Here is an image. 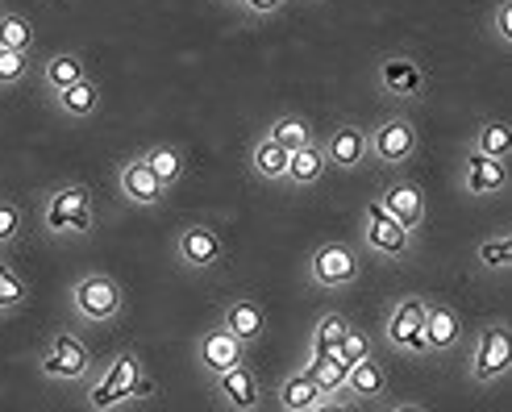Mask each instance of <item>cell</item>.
Wrapping results in <instances>:
<instances>
[{
  "label": "cell",
  "instance_id": "obj_1",
  "mask_svg": "<svg viewBox=\"0 0 512 412\" xmlns=\"http://www.w3.org/2000/svg\"><path fill=\"white\" fill-rule=\"evenodd\" d=\"M38 229L42 238L50 242H84L92 238L96 229V196L88 184H55L42 192V204H38Z\"/></svg>",
  "mask_w": 512,
  "mask_h": 412
},
{
  "label": "cell",
  "instance_id": "obj_2",
  "mask_svg": "<svg viewBox=\"0 0 512 412\" xmlns=\"http://www.w3.org/2000/svg\"><path fill=\"white\" fill-rule=\"evenodd\" d=\"M358 242L371 259L379 263H404L417 254V234L408 225H400L379 200H367L363 204V221H358Z\"/></svg>",
  "mask_w": 512,
  "mask_h": 412
},
{
  "label": "cell",
  "instance_id": "obj_3",
  "mask_svg": "<svg viewBox=\"0 0 512 412\" xmlns=\"http://www.w3.org/2000/svg\"><path fill=\"white\" fill-rule=\"evenodd\" d=\"M71 313L80 325H117L125 317V288L105 275V271H88L71 283Z\"/></svg>",
  "mask_w": 512,
  "mask_h": 412
},
{
  "label": "cell",
  "instance_id": "obj_4",
  "mask_svg": "<svg viewBox=\"0 0 512 412\" xmlns=\"http://www.w3.org/2000/svg\"><path fill=\"white\" fill-rule=\"evenodd\" d=\"M142 371H146V367H142V358H138L134 350L113 354L100 371L92 367L88 388H84V404H88L92 412L130 408V404H134V383H138V375H142Z\"/></svg>",
  "mask_w": 512,
  "mask_h": 412
},
{
  "label": "cell",
  "instance_id": "obj_5",
  "mask_svg": "<svg viewBox=\"0 0 512 412\" xmlns=\"http://www.w3.org/2000/svg\"><path fill=\"white\" fill-rule=\"evenodd\" d=\"M508 375H512V333L504 321H488L471 342L467 379L479 383V388H496Z\"/></svg>",
  "mask_w": 512,
  "mask_h": 412
},
{
  "label": "cell",
  "instance_id": "obj_6",
  "mask_svg": "<svg viewBox=\"0 0 512 412\" xmlns=\"http://www.w3.org/2000/svg\"><path fill=\"white\" fill-rule=\"evenodd\" d=\"M421 150V130L408 117L392 113L375 125H367V159L375 167H388V171H400L417 159Z\"/></svg>",
  "mask_w": 512,
  "mask_h": 412
},
{
  "label": "cell",
  "instance_id": "obj_7",
  "mask_svg": "<svg viewBox=\"0 0 512 412\" xmlns=\"http://www.w3.org/2000/svg\"><path fill=\"white\" fill-rule=\"evenodd\" d=\"M304 279H309L317 292H346L363 279V250L350 242H321L309 254Z\"/></svg>",
  "mask_w": 512,
  "mask_h": 412
},
{
  "label": "cell",
  "instance_id": "obj_8",
  "mask_svg": "<svg viewBox=\"0 0 512 412\" xmlns=\"http://www.w3.org/2000/svg\"><path fill=\"white\" fill-rule=\"evenodd\" d=\"M38 367L50 383H84L96 367V358H92V346L80 338V333L55 329L46 338L42 354H38Z\"/></svg>",
  "mask_w": 512,
  "mask_h": 412
},
{
  "label": "cell",
  "instance_id": "obj_9",
  "mask_svg": "<svg viewBox=\"0 0 512 412\" xmlns=\"http://www.w3.org/2000/svg\"><path fill=\"white\" fill-rule=\"evenodd\" d=\"M425 304H429V296H421V292L400 296L388 308V317H383V346L396 350V354H408V358H429V346H425Z\"/></svg>",
  "mask_w": 512,
  "mask_h": 412
},
{
  "label": "cell",
  "instance_id": "obj_10",
  "mask_svg": "<svg viewBox=\"0 0 512 412\" xmlns=\"http://www.w3.org/2000/svg\"><path fill=\"white\" fill-rule=\"evenodd\" d=\"M171 250H175V263L184 267L188 275L217 271V267L225 263V254H229L225 234H221L217 225H209V221H188V225H179Z\"/></svg>",
  "mask_w": 512,
  "mask_h": 412
},
{
  "label": "cell",
  "instance_id": "obj_11",
  "mask_svg": "<svg viewBox=\"0 0 512 412\" xmlns=\"http://www.w3.org/2000/svg\"><path fill=\"white\" fill-rule=\"evenodd\" d=\"M512 184V171H508V159H492L483 150H463V163H458V192L463 196H475V200H492V196H504Z\"/></svg>",
  "mask_w": 512,
  "mask_h": 412
},
{
  "label": "cell",
  "instance_id": "obj_12",
  "mask_svg": "<svg viewBox=\"0 0 512 412\" xmlns=\"http://www.w3.org/2000/svg\"><path fill=\"white\" fill-rule=\"evenodd\" d=\"M209 396L217 400V408H225V412H254L263 404V379H259V371H254L246 358L242 363H234V367H225L221 375H213L209 379Z\"/></svg>",
  "mask_w": 512,
  "mask_h": 412
},
{
  "label": "cell",
  "instance_id": "obj_13",
  "mask_svg": "<svg viewBox=\"0 0 512 412\" xmlns=\"http://www.w3.org/2000/svg\"><path fill=\"white\" fill-rule=\"evenodd\" d=\"M375 84L396 100H425V67L404 50H392L375 63Z\"/></svg>",
  "mask_w": 512,
  "mask_h": 412
},
{
  "label": "cell",
  "instance_id": "obj_14",
  "mask_svg": "<svg viewBox=\"0 0 512 412\" xmlns=\"http://www.w3.org/2000/svg\"><path fill=\"white\" fill-rule=\"evenodd\" d=\"M117 188H121V196L130 204H138V209H163L167 192H171L163 179L150 171V163L142 159V154H134V159H125L117 167Z\"/></svg>",
  "mask_w": 512,
  "mask_h": 412
},
{
  "label": "cell",
  "instance_id": "obj_15",
  "mask_svg": "<svg viewBox=\"0 0 512 412\" xmlns=\"http://www.w3.org/2000/svg\"><path fill=\"white\" fill-rule=\"evenodd\" d=\"M467 342V321L450 300H433L425 304V346L429 354H454Z\"/></svg>",
  "mask_w": 512,
  "mask_h": 412
},
{
  "label": "cell",
  "instance_id": "obj_16",
  "mask_svg": "<svg viewBox=\"0 0 512 412\" xmlns=\"http://www.w3.org/2000/svg\"><path fill=\"white\" fill-rule=\"evenodd\" d=\"M325 146V159H329V171H363L371 159H367V125L358 121H338L329 138H321Z\"/></svg>",
  "mask_w": 512,
  "mask_h": 412
},
{
  "label": "cell",
  "instance_id": "obj_17",
  "mask_svg": "<svg viewBox=\"0 0 512 412\" xmlns=\"http://www.w3.org/2000/svg\"><path fill=\"white\" fill-rule=\"evenodd\" d=\"M375 200H379L400 225H408V229H413V234L421 238L425 217H429V200H425V188H421V184H413V179H388Z\"/></svg>",
  "mask_w": 512,
  "mask_h": 412
},
{
  "label": "cell",
  "instance_id": "obj_18",
  "mask_svg": "<svg viewBox=\"0 0 512 412\" xmlns=\"http://www.w3.org/2000/svg\"><path fill=\"white\" fill-rule=\"evenodd\" d=\"M388 388H392V375H388V367H383L375 354L358 358V363L346 367L342 392L354 400V408H358V404H375V408H379L383 400H388Z\"/></svg>",
  "mask_w": 512,
  "mask_h": 412
},
{
  "label": "cell",
  "instance_id": "obj_19",
  "mask_svg": "<svg viewBox=\"0 0 512 412\" xmlns=\"http://www.w3.org/2000/svg\"><path fill=\"white\" fill-rule=\"evenodd\" d=\"M246 358V346L229 333L225 325H213V329H204L200 338H196V367L204 371V379H213L221 375L225 367H234Z\"/></svg>",
  "mask_w": 512,
  "mask_h": 412
},
{
  "label": "cell",
  "instance_id": "obj_20",
  "mask_svg": "<svg viewBox=\"0 0 512 412\" xmlns=\"http://www.w3.org/2000/svg\"><path fill=\"white\" fill-rule=\"evenodd\" d=\"M221 325L250 350V346H259L263 333H267V308L259 296H234L221 308Z\"/></svg>",
  "mask_w": 512,
  "mask_h": 412
},
{
  "label": "cell",
  "instance_id": "obj_21",
  "mask_svg": "<svg viewBox=\"0 0 512 412\" xmlns=\"http://www.w3.org/2000/svg\"><path fill=\"white\" fill-rule=\"evenodd\" d=\"M275 404L284 412H329V396L317 388V379L296 367L275 383Z\"/></svg>",
  "mask_w": 512,
  "mask_h": 412
},
{
  "label": "cell",
  "instance_id": "obj_22",
  "mask_svg": "<svg viewBox=\"0 0 512 412\" xmlns=\"http://www.w3.org/2000/svg\"><path fill=\"white\" fill-rule=\"evenodd\" d=\"M88 75H92V67H88V59L80 55V50H55V55H46L38 63V80H42L46 96L75 84V80H88Z\"/></svg>",
  "mask_w": 512,
  "mask_h": 412
},
{
  "label": "cell",
  "instance_id": "obj_23",
  "mask_svg": "<svg viewBox=\"0 0 512 412\" xmlns=\"http://www.w3.org/2000/svg\"><path fill=\"white\" fill-rule=\"evenodd\" d=\"M325 171H329L325 146H321V138H313V142H304V146H296V150L288 154V179H284V184L296 188V192L317 188L321 179H325Z\"/></svg>",
  "mask_w": 512,
  "mask_h": 412
},
{
  "label": "cell",
  "instance_id": "obj_24",
  "mask_svg": "<svg viewBox=\"0 0 512 412\" xmlns=\"http://www.w3.org/2000/svg\"><path fill=\"white\" fill-rule=\"evenodd\" d=\"M100 84L92 80H75V84H67V88H59V92H50V105H55L67 121H88V117H96L100 113Z\"/></svg>",
  "mask_w": 512,
  "mask_h": 412
},
{
  "label": "cell",
  "instance_id": "obj_25",
  "mask_svg": "<svg viewBox=\"0 0 512 412\" xmlns=\"http://www.w3.org/2000/svg\"><path fill=\"white\" fill-rule=\"evenodd\" d=\"M288 154L292 150H284L271 134H263L259 142L250 146V171L263 179V184H284L288 179Z\"/></svg>",
  "mask_w": 512,
  "mask_h": 412
},
{
  "label": "cell",
  "instance_id": "obj_26",
  "mask_svg": "<svg viewBox=\"0 0 512 412\" xmlns=\"http://www.w3.org/2000/svg\"><path fill=\"white\" fill-rule=\"evenodd\" d=\"M467 146L492 154V159H508V154H512V125L504 117H483V121H475Z\"/></svg>",
  "mask_w": 512,
  "mask_h": 412
},
{
  "label": "cell",
  "instance_id": "obj_27",
  "mask_svg": "<svg viewBox=\"0 0 512 412\" xmlns=\"http://www.w3.org/2000/svg\"><path fill=\"white\" fill-rule=\"evenodd\" d=\"M25 304H30V283H25V275L9 263V254L0 250V317L21 313Z\"/></svg>",
  "mask_w": 512,
  "mask_h": 412
},
{
  "label": "cell",
  "instance_id": "obj_28",
  "mask_svg": "<svg viewBox=\"0 0 512 412\" xmlns=\"http://www.w3.org/2000/svg\"><path fill=\"white\" fill-rule=\"evenodd\" d=\"M34 46H38L34 21L17 9H0V50H30L34 55Z\"/></svg>",
  "mask_w": 512,
  "mask_h": 412
},
{
  "label": "cell",
  "instance_id": "obj_29",
  "mask_svg": "<svg viewBox=\"0 0 512 412\" xmlns=\"http://www.w3.org/2000/svg\"><path fill=\"white\" fill-rule=\"evenodd\" d=\"M142 159L150 163V171H155L167 188H175L179 179H184V171H188L184 154H179L171 142H155V146H146V150H142Z\"/></svg>",
  "mask_w": 512,
  "mask_h": 412
},
{
  "label": "cell",
  "instance_id": "obj_30",
  "mask_svg": "<svg viewBox=\"0 0 512 412\" xmlns=\"http://www.w3.org/2000/svg\"><path fill=\"white\" fill-rule=\"evenodd\" d=\"M475 267L483 275H508V267H512V238L508 234H488L475 246Z\"/></svg>",
  "mask_w": 512,
  "mask_h": 412
},
{
  "label": "cell",
  "instance_id": "obj_31",
  "mask_svg": "<svg viewBox=\"0 0 512 412\" xmlns=\"http://www.w3.org/2000/svg\"><path fill=\"white\" fill-rule=\"evenodd\" d=\"M346 367H350V363H342L338 354H309V358H304V371H309V375L317 379V388H321L325 396L342 392V383H346Z\"/></svg>",
  "mask_w": 512,
  "mask_h": 412
},
{
  "label": "cell",
  "instance_id": "obj_32",
  "mask_svg": "<svg viewBox=\"0 0 512 412\" xmlns=\"http://www.w3.org/2000/svg\"><path fill=\"white\" fill-rule=\"evenodd\" d=\"M346 329H350V321L342 313H321L313 333H309V354H338Z\"/></svg>",
  "mask_w": 512,
  "mask_h": 412
},
{
  "label": "cell",
  "instance_id": "obj_33",
  "mask_svg": "<svg viewBox=\"0 0 512 412\" xmlns=\"http://www.w3.org/2000/svg\"><path fill=\"white\" fill-rule=\"evenodd\" d=\"M279 146L284 150H296V146H304V142H313L317 138V130H313V121L309 117H300V113H279L275 121H271V130H267Z\"/></svg>",
  "mask_w": 512,
  "mask_h": 412
},
{
  "label": "cell",
  "instance_id": "obj_34",
  "mask_svg": "<svg viewBox=\"0 0 512 412\" xmlns=\"http://www.w3.org/2000/svg\"><path fill=\"white\" fill-rule=\"evenodd\" d=\"M25 238V209L13 196H0V250H13Z\"/></svg>",
  "mask_w": 512,
  "mask_h": 412
},
{
  "label": "cell",
  "instance_id": "obj_35",
  "mask_svg": "<svg viewBox=\"0 0 512 412\" xmlns=\"http://www.w3.org/2000/svg\"><path fill=\"white\" fill-rule=\"evenodd\" d=\"M34 67H38V59L30 55V50H0V88L25 84Z\"/></svg>",
  "mask_w": 512,
  "mask_h": 412
},
{
  "label": "cell",
  "instance_id": "obj_36",
  "mask_svg": "<svg viewBox=\"0 0 512 412\" xmlns=\"http://www.w3.org/2000/svg\"><path fill=\"white\" fill-rule=\"evenodd\" d=\"M488 34L500 50H512V0H500L492 9V21H488Z\"/></svg>",
  "mask_w": 512,
  "mask_h": 412
},
{
  "label": "cell",
  "instance_id": "obj_37",
  "mask_svg": "<svg viewBox=\"0 0 512 412\" xmlns=\"http://www.w3.org/2000/svg\"><path fill=\"white\" fill-rule=\"evenodd\" d=\"M371 354V338H367V333L363 329H346V338H342V346H338V358H342V363H358V358H367Z\"/></svg>",
  "mask_w": 512,
  "mask_h": 412
},
{
  "label": "cell",
  "instance_id": "obj_38",
  "mask_svg": "<svg viewBox=\"0 0 512 412\" xmlns=\"http://www.w3.org/2000/svg\"><path fill=\"white\" fill-rule=\"evenodd\" d=\"M288 0H242V13L250 17H275V13H284Z\"/></svg>",
  "mask_w": 512,
  "mask_h": 412
},
{
  "label": "cell",
  "instance_id": "obj_39",
  "mask_svg": "<svg viewBox=\"0 0 512 412\" xmlns=\"http://www.w3.org/2000/svg\"><path fill=\"white\" fill-rule=\"evenodd\" d=\"M159 396V383H155V375H138V383H134V404H142V400H155Z\"/></svg>",
  "mask_w": 512,
  "mask_h": 412
},
{
  "label": "cell",
  "instance_id": "obj_40",
  "mask_svg": "<svg viewBox=\"0 0 512 412\" xmlns=\"http://www.w3.org/2000/svg\"><path fill=\"white\" fill-rule=\"evenodd\" d=\"M379 408H392V412H425L421 400H383Z\"/></svg>",
  "mask_w": 512,
  "mask_h": 412
},
{
  "label": "cell",
  "instance_id": "obj_41",
  "mask_svg": "<svg viewBox=\"0 0 512 412\" xmlns=\"http://www.w3.org/2000/svg\"><path fill=\"white\" fill-rule=\"evenodd\" d=\"M217 5H229V9H242V0H217Z\"/></svg>",
  "mask_w": 512,
  "mask_h": 412
},
{
  "label": "cell",
  "instance_id": "obj_42",
  "mask_svg": "<svg viewBox=\"0 0 512 412\" xmlns=\"http://www.w3.org/2000/svg\"><path fill=\"white\" fill-rule=\"evenodd\" d=\"M313 5H317V0H313Z\"/></svg>",
  "mask_w": 512,
  "mask_h": 412
}]
</instances>
